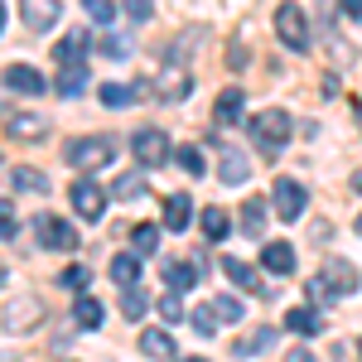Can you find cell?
Masks as SVG:
<instances>
[{
	"label": "cell",
	"instance_id": "22",
	"mask_svg": "<svg viewBox=\"0 0 362 362\" xmlns=\"http://www.w3.org/2000/svg\"><path fill=\"white\" fill-rule=\"evenodd\" d=\"M189 213H194L189 194H169V198H165V227H169V232H184V227L194 223Z\"/></svg>",
	"mask_w": 362,
	"mask_h": 362
},
{
	"label": "cell",
	"instance_id": "43",
	"mask_svg": "<svg viewBox=\"0 0 362 362\" xmlns=\"http://www.w3.org/2000/svg\"><path fill=\"white\" fill-rule=\"evenodd\" d=\"M338 10H343V15H348V20H353V25H362V0H343V5H338Z\"/></svg>",
	"mask_w": 362,
	"mask_h": 362
},
{
	"label": "cell",
	"instance_id": "33",
	"mask_svg": "<svg viewBox=\"0 0 362 362\" xmlns=\"http://www.w3.org/2000/svg\"><path fill=\"white\" fill-rule=\"evenodd\" d=\"M112 198H121V203H136V198H145V179H136V174L116 179V184H112Z\"/></svg>",
	"mask_w": 362,
	"mask_h": 362
},
{
	"label": "cell",
	"instance_id": "32",
	"mask_svg": "<svg viewBox=\"0 0 362 362\" xmlns=\"http://www.w3.org/2000/svg\"><path fill=\"white\" fill-rule=\"evenodd\" d=\"M145 309H150V295H145L140 285H126V295H121V314H126V319H140Z\"/></svg>",
	"mask_w": 362,
	"mask_h": 362
},
{
	"label": "cell",
	"instance_id": "27",
	"mask_svg": "<svg viewBox=\"0 0 362 362\" xmlns=\"http://www.w3.org/2000/svg\"><path fill=\"white\" fill-rule=\"evenodd\" d=\"M112 280H116V285H140V256H136V251L112 256Z\"/></svg>",
	"mask_w": 362,
	"mask_h": 362
},
{
	"label": "cell",
	"instance_id": "29",
	"mask_svg": "<svg viewBox=\"0 0 362 362\" xmlns=\"http://www.w3.org/2000/svg\"><path fill=\"white\" fill-rule=\"evenodd\" d=\"M227 232H232V223H227L223 208H203V237L208 242H227Z\"/></svg>",
	"mask_w": 362,
	"mask_h": 362
},
{
	"label": "cell",
	"instance_id": "44",
	"mask_svg": "<svg viewBox=\"0 0 362 362\" xmlns=\"http://www.w3.org/2000/svg\"><path fill=\"white\" fill-rule=\"evenodd\" d=\"M285 362H314V353H309V348H295V353H290Z\"/></svg>",
	"mask_w": 362,
	"mask_h": 362
},
{
	"label": "cell",
	"instance_id": "47",
	"mask_svg": "<svg viewBox=\"0 0 362 362\" xmlns=\"http://www.w3.org/2000/svg\"><path fill=\"white\" fill-rule=\"evenodd\" d=\"M353 184H358V189H362V174H358V179H353Z\"/></svg>",
	"mask_w": 362,
	"mask_h": 362
},
{
	"label": "cell",
	"instance_id": "24",
	"mask_svg": "<svg viewBox=\"0 0 362 362\" xmlns=\"http://www.w3.org/2000/svg\"><path fill=\"white\" fill-rule=\"evenodd\" d=\"M242 87H227L223 97H218V107H213V116H218V126H232V121H242Z\"/></svg>",
	"mask_w": 362,
	"mask_h": 362
},
{
	"label": "cell",
	"instance_id": "6",
	"mask_svg": "<svg viewBox=\"0 0 362 362\" xmlns=\"http://www.w3.org/2000/svg\"><path fill=\"white\" fill-rule=\"evenodd\" d=\"M68 198H73V213L87 218V223H97L107 213V189H97V179H73Z\"/></svg>",
	"mask_w": 362,
	"mask_h": 362
},
{
	"label": "cell",
	"instance_id": "9",
	"mask_svg": "<svg viewBox=\"0 0 362 362\" xmlns=\"http://www.w3.org/2000/svg\"><path fill=\"white\" fill-rule=\"evenodd\" d=\"M34 232H39V242L49 251H73L78 247V232L63 223V218H54V213H39V218H34Z\"/></svg>",
	"mask_w": 362,
	"mask_h": 362
},
{
	"label": "cell",
	"instance_id": "11",
	"mask_svg": "<svg viewBox=\"0 0 362 362\" xmlns=\"http://www.w3.org/2000/svg\"><path fill=\"white\" fill-rule=\"evenodd\" d=\"M20 20H25L34 34H44V29H54L63 20V5L58 0H20Z\"/></svg>",
	"mask_w": 362,
	"mask_h": 362
},
{
	"label": "cell",
	"instance_id": "15",
	"mask_svg": "<svg viewBox=\"0 0 362 362\" xmlns=\"http://www.w3.org/2000/svg\"><path fill=\"white\" fill-rule=\"evenodd\" d=\"M5 87H10V92H25V97H39L49 83H44L29 63H10V68H5Z\"/></svg>",
	"mask_w": 362,
	"mask_h": 362
},
{
	"label": "cell",
	"instance_id": "21",
	"mask_svg": "<svg viewBox=\"0 0 362 362\" xmlns=\"http://www.w3.org/2000/svg\"><path fill=\"white\" fill-rule=\"evenodd\" d=\"M223 271L237 285H247V290H261V276H256V266H247L242 256H223ZM261 300H271V290H261Z\"/></svg>",
	"mask_w": 362,
	"mask_h": 362
},
{
	"label": "cell",
	"instance_id": "8",
	"mask_svg": "<svg viewBox=\"0 0 362 362\" xmlns=\"http://www.w3.org/2000/svg\"><path fill=\"white\" fill-rule=\"evenodd\" d=\"M319 285H324V295H353L358 290V266L343 261V256H329L324 271H319Z\"/></svg>",
	"mask_w": 362,
	"mask_h": 362
},
{
	"label": "cell",
	"instance_id": "13",
	"mask_svg": "<svg viewBox=\"0 0 362 362\" xmlns=\"http://www.w3.org/2000/svg\"><path fill=\"white\" fill-rule=\"evenodd\" d=\"M5 136H10V140H44V136H49V121L34 116V112L5 116Z\"/></svg>",
	"mask_w": 362,
	"mask_h": 362
},
{
	"label": "cell",
	"instance_id": "28",
	"mask_svg": "<svg viewBox=\"0 0 362 362\" xmlns=\"http://www.w3.org/2000/svg\"><path fill=\"white\" fill-rule=\"evenodd\" d=\"M97 97H102V102H107L112 112H121V107H131V102H136V97H140V83H136V87H121V83H102V87H97Z\"/></svg>",
	"mask_w": 362,
	"mask_h": 362
},
{
	"label": "cell",
	"instance_id": "36",
	"mask_svg": "<svg viewBox=\"0 0 362 362\" xmlns=\"http://www.w3.org/2000/svg\"><path fill=\"white\" fill-rule=\"evenodd\" d=\"M213 309H218V319H223V324H237V319L247 314V305H242L237 295H218V300H213Z\"/></svg>",
	"mask_w": 362,
	"mask_h": 362
},
{
	"label": "cell",
	"instance_id": "35",
	"mask_svg": "<svg viewBox=\"0 0 362 362\" xmlns=\"http://www.w3.org/2000/svg\"><path fill=\"white\" fill-rule=\"evenodd\" d=\"M131 247H136L140 256H155V251H160V227H136V232H131Z\"/></svg>",
	"mask_w": 362,
	"mask_h": 362
},
{
	"label": "cell",
	"instance_id": "31",
	"mask_svg": "<svg viewBox=\"0 0 362 362\" xmlns=\"http://www.w3.org/2000/svg\"><path fill=\"white\" fill-rule=\"evenodd\" d=\"M174 160H179V169H184L189 179H203V174H208V165H203V155H198L194 145H179V150H174Z\"/></svg>",
	"mask_w": 362,
	"mask_h": 362
},
{
	"label": "cell",
	"instance_id": "17",
	"mask_svg": "<svg viewBox=\"0 0 362 362\" xmlns=\"http://www.w3.org/2000/svg\"><path fill=\"white\" fill-rule=\"evenodd\" d=\"M54 87H58V97H78V92L87 87V63L83 58H78V63H58Z\"/></svg>",
	"mask_w": 362,
	"mask_h": 362
},
{
	"label": "cell",
	"instance_id": "49",
	"mask_svg": "<svg viewBox=\"0 0 362 362\" xmlns=\"http://www.w3.org/2000/svg\"><path fill=\"white\" fill-rule=\"evenodd\" d=\"M358 358H362V343H358Z\"/></svg>",
	"mask_w": 362,
	"mask_h": 362
},
{
	"label": "cell",
	"instance_id": "45",
	"mask_svg": "<svg viewBox=\"0 0 362 362\" xmlns=\"http://www.w3.org/2000/svg\"><path fill=\"white\" fill-rule=\"evenodd\" d=\"M358 126H362V102H358Z\"/></svg>",
	"mask_w": 362,
	"mask_h": 362
},
{
	"label": "cell",
	"instance_id": "42",
	"mask_svg": "<svg viewBox=\"0 0 362 362\" xmlns=\"http://www.w3.org/2000/svg\"><path fill=\"white\" fill-rule=\"evenodd\" d=\"M63 285H68V290H83V285H87V271H83V266H68V271H63Z\"/></svg>",
	"mask_w": 362,
	"mask_h": 362
},
{
	"label": "cell",
	"instance_id": "1",
	"mask_svg": "<svg viewBox=\"0 0 362 362\" xmlns=\"http://www.w3.org/2000/svg\"><path fill=\"white\" fill-rule=\"evenodd\" d=\"M290 131H295V121H290V112H280V107H266V112L251 116V140H256L266 155H276L280 145L290 140Z\"/></svg>",
	"mask_w": 362,
	"mask_h": 362
},
{
	"label": "cell",
	"instance_id": "26",
	"mask_svg": "<svg viewBox=\"0 0 362 362\" xmlns=\"http://www.w3.org/2000/svg\"><path fill=\"white\" fill-rule=\"evenodd\" d=\"M10 189H25V194H49V179H44L39 169H29V165H15V169H10Z\"/></svg>",
	"mask_w": 362,
	"mask_h": 362
},
{
	"label": "cell",
	"instance_id": "2",
	"mask_svg": "<svg viewBox=\"0 0 362 362\" xmlns=\"http://www.w3.org/2000/svg\"><path fill=\"white\" fill-rule=\"evenodd\" d=\"M116 145L107 136H83V140H68V150H63V160L73 169H97V165H112Z\"/></svg>",
	"mask_w": 362,
	"mask_h": 362
},
{
	"label": "cell",
	"instance_id": "10",
	"mask_svg": "<svg viewBox=\"0 0 362 362\" xmlns=\"http://www.w3.org/2000/svg\"><path fill=\"white\" fill-rule=\"evenodd\" d=\"M189 92H194V78H189L179 63H169L165 73L155 78V97H160V102H169V107H174V102H184Z\"/></svg>",
	"mask_w": 362,
	"mask_h": 362
},
{
	"label": "cell",
	"instance_id": "37",
	"mask_svg": "<svg viewBox=\"0 0 362 362\" xmlns=\"http://www.w3.org/2000/svg\"><path fill=\"white\" fill-rule=\"evenodd\" d=\"M218 324H223V319H218V309H213V305L194 309V329H198L203 338H213V329H218Z\"/></svg>",
	"mask_w": 362,
	"mask_h": 362
},
{
	"label": "cell",
	"instance_id": "41",
	"mask_svg": "<svg viewBox=\"0 0 362 362\" xmlns=\"http://www.w3.org/2000/svg\"><path fill=\"white\" fill-rule=\"evenodd\" d=\"M102 54H107V58H126V54H131V44L116 39V34H107V39H102Z\"/></svg>",
	"mask_w": 362,
	"mask_h": 362
},
{
	"label": "cell",
	"instance_id": "30",
	"mask_svg": "<svg viewBox=\"0 0 362 362\" xmlns=\"http://www.w3.org/2000/svg\"><path fill=\"white\" fill-rule=\"evenodd\" d=\"M271 343H276V329H256L251 338H242V343H237V358H261Z\"/></svg>",
	"mask_w": 362,
	"mask_h": 362
},
{
	"label": "cell",
	"instance_id": "7",
	"mask_svg": "<svg viewBox=\"0 0 362 362\" xmlns=\"http://www.w3.org/2000/svg\"><path fill=\"white\" fill-rule=\"evenodd\" d=\"M271 203H276V213L285 218V223H295V218H305L309 208V194L300 179H276V189H271Z\"/></svg>",
	"mask_w": 362,
	"mask_h": 362
},
{
	"label": "cell",
	"instance_id": "12",
	"mask_svg": "<svg viewBox=\"0 0 362 362\" xmlns=\"http://www.w3.org/2000/svg\"><path fill=\"white\" fill-rule=\"evenodd\" d=\"M218 179H223V184H232V189L251 179V160L237 150V145H218Z\"/></svg>",
	"mask_w": 362,
	"mask_h": 362
},
{
	"label": "cell",
	"instance_id": "25",
	"mask_svg": "<svg viewBox=\"0 0 362 362\" xmlns=\"http://www.w3.org/2000/svg\"><path fill=\"white\" fill-rule=\"evenodd\" d=\"M194 280H198L194 261H165V285H169V290H179V295H184Z\"/></svg>",
	"mask_w": 362,
	"mask_h": 362
},
{
	"label": "cell",
	"instance_id": "38",
	"mask_svg": "<svg viewBox=\"0 0 362 362\" xmlns=\"http://www.w3.org/2000/svg\"><path fill=\"white\" fill-rule=\"evenodd\" d=\"M227 68H232V73H242V68H247V34H237V39H232V49H227Z\"/></svg>",
	"mask_w": 362,
	"mask_h": 362
},
{
	"label": "cell",
	"instance_id": "40",
	"mask_svg": "<svg viewBox=\"0 0 362 362\" xmlns=\"http://www.w3.org/2000/svg\"><path fill=\"white\" fill-rule=\"evenodd\" d=\"M126 15H131L136 25H145V20L155 15V5H150V0H126Z\"/></svg>",
	"mask_w": 362,
	"mask_h": 362
},
{
	"label": "cell",
	"instance_id": "3",
	"mask_svg": "<svg viewBox=\"0 0 362 362\" xmlns=\"http://www.w3.org/2000/svg\"><path fill=\"white\" fill-rule=\"evenodd\" d=\"M276 34L285 49H295V54H305L309 49V25H305V10L295 5V0H285L276 5Z\"/></svg>",
	"mask_w": 362,
	"mask_h": 362
},
{
	"label": "cell",
	"instance_id": "19",
	"mask_svg": "<svg viewBox=\"0 0 362 362\" xmlns=\"http://www.w3.org/2000/svg\"><path fill=\"white\" fill-rule=\"evenodd\" d=\"M285 329H290V334L314 338L319 329H324V319H319V309H314V305H300V309H290V314H285Z\"/></svg>",
	"mask_w": 362,
	"mask_h": 362
},
{
	"label": "cell",
	"instance_id": "4",
	"mask_svg": "<svg viewBox=\"0 0 362 362\" xmlns=\"http://www.w3.org/2000/svg\"><path fill=\"white\" fill-rule=\"evenodd\" d=\"M131 155H136V165H145V169H160L174 155V145H169V136L165 131H155V126H145V131H136L131 136Z\"/></svg>",
	"mask_w": 362,
	"mask_h": 362
},
{
	"label": "cell",
	"instance_id": "16",
	"mask_svg": "<svg viewBox=\"0 0 362 362\" xmlns=\"http://www.w3.org/2000/svg\"><path fill=\"white\" fill-rule=\"evenodd\" d=\"M92 44H97V34H92V29H68L54 58H58V63H78V58H83L87 49H92Z\"/></svg>",
	"mask_w": 362,
	"mask_h": 362
},
{
	"label": "cell",
	"instance_id": "14",
	"mask_svg": "<svg viewBox=\"0 0 362 362\" xmlns=\"http://www.w3.org/2000/svg\"><path fill=\"white\" fill-rule=\"evenodd\" d=\"M261 271L290 276V271H295V247H290V242H266V247H261Z\"/></svg>",
	"mask_w": 362,
	"mask_h": 362
},
{
	"label": "cell",
	"instance_id": "18",
	"mask_svg": "<svg viewBox=\"0 0 362 362\" xmlns=\"http://www.w3.org/2000/svg\"><path fill=\"white\" fill-rule=\"evenodd\" d=\"M266 223H271V208H266V198L251 194L247 203H242V232H247V237H266Z\"/></svg>",
	"mask_w": 362,
	"mask_h": 362
},
{
	"label": "cell",
	"instance_id": "20",
	"mask_svg": "<svg viewBox=\"0 0 362 362\" xmlns=\"http://www.w3.org/2000/svg\"><path fill=\"white\" fill-rule=\"evenodd\" d=\"M73 319H78V329H102V319H107V309H102V300L97 295H78V305H73Z\"/></svg>",
	"mask_w": 362,
	"mask_h": 362
},
{
	"label": "cell",
	"instance_id": "23",
	"mask_svg": "<svg viewBox=\"0 0 362 362\" xmlns=\"http://www.w3.org/2000/svg\"><path fill=\"white\" fill-rule=\"evenodd\" d=\"M140 353L145 358H174V334L169 329H145L140 334Z\"/></svg>",
	"mask_w": 362,
	"mask_h": 362
},
{
	"label": "cell",
	"instance_id": "48",
	"mask_svg": "<svg viewBox=\"0 0 362 362\" xmlns=\"http://www.w3.org/2000/svg\"><path fill=\"white\" fill-rule=\"evenodd\" d=\"M353 227H358V232H362V218H358V223H353Z\"/></svg>",
	"mask_w": 362,
	"mask_h": 362
},
{
	"label": "cell",
	"instance_id": "39",
	"mask_svg": "<svg viewBox=\"0 0 362 362\" xmlns=\"http://www.w3.org/2000/svg\"><path fill=\"white\" fill-rule=\"evenodd\" d=\"M160 314H165L169 324H179V319H184V300H179V290H174V295H165V300H160Z\"/></svg>",
	"mask_w": 362,
	"mask_h": 362
},
{
	"label": "cell",
	"instance_id": "46",
	"mask_svg": "<svg viewBox=\"0 0 362 362\" xmlns=\"http://www.w3.org/2000/svg\"><path fill=\"white\" fill-rule=\"evenodd\" d=\"M184 362H208V358H184Z\"/></svg>",
	"mask_w": 362,
	"mask_h": 362
},
{
	"label": "cell",
	"instance_id": "5",
	"mask_svg": "<svg viewBox=\"0 0 362 362\" xmlns=\"http://www.w3.org/2000/svg\"><path fill=\"white\" fill-rule=\"evenodd\" d=\"M44 324V305L34 300V295H10L5 300V334H29V329H39Z\"/></svg>",
	"mask_w": 362,
	"mask_h": 362
},
{
	"label": "cell",
	"instance_id": "34",
	"mask_svg": "<svg viewBox=\"0 0 362 362\" xmlns=\"http://www.w3.org/2000/svg\"><path fill=\"white\" fill-rule=\"evenodd\" d=\"M83 10H87V20H97V29H112V20H116L112 0H83Z\"/></svg>",
	"mask_w": 362,
	"mask_h": 362
}]
</instances>
